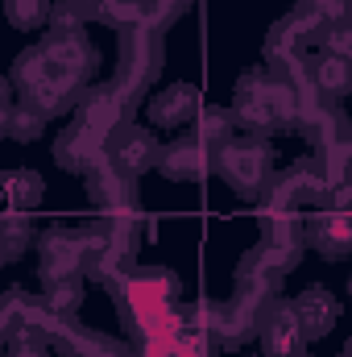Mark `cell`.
<instances>
[{
    "mask_svg": "<svg viewBox=\"0 0 352 357\" xmlns=\"http://www.w3.org/2000/svg\"><path fill=\"white\" fill-rule=\"evenodd\" d=\"M344 357H352V337H349V345H344Z\"/></svg>",
    "mask_w": 352,
    "mask_h": 357,
    "instance_id": "cell-36",
    "label": "cell"
},
{
    "mask_svg": "<svg viewBox=\"0 0 352 357\" xmlns=\"http://www.w3.org/2000/svg\"><path fill=\"white\" fill-rule=\"evenodd\" d=\"M257 320H262V312L241 303L237 295L232 299H207V303L191 307V328H203L216 349H237V345L253 341Z\"/></svg>",
    "mask_w": 352,
    "mask_h": 357,
    "instance_id": "cell-7",
    "label": "cell"
},
{
    "mask_svg": "<svg viewBox=\"0 0 352 357\" xmlns=\"http://www.w3.org/2000/svg\"><path fill=\"white\" fill-rule=\"evenodd\" d=\"M50 150H54V162H58L63 171H71V175H91V171L108 158V137L95 133L83 121H71V125L54 137Z\"/></svg>",
    "mask_w": 352,
    "mask_h": 357,
    "instance_id": "cell-11",
    "label": "cell"
},
{
    "mask_svg": "<svg viewBox=\"0 0 352 357\" xmlns=\"http://www.w3.org/2000/svg\"><path fill=\"white\" fill-rule=\"evenodd\" d=\"M42 303L54 316H75L83 307V278H58V282H42Z\"/></svg>",
    "mask_w": 352,
    "mask_h": 357,
    "instance_id": "cell-28",
    "label": "cell"
},
{
    "mask_svg": "<svg viewBox=\"0 0 352 357\" xmlns=\"http://www.w3.org/2000/svg\"><path fill=\"white\" fill-rule=\"evenodd\" d=\"M203 108H207V104H203V96H199L195 84H166L162 91H154L150 104H145L154 129H182V125H191Z\"/></svg>",
    "mask_w": 352,
    "mask_h": 357,
    "instance_id": "cell-17",
    "label": "cell"
},
{
    "mask_svg": "<svg viewBox=\"0 0 352 357\" xmlns=\"http://www.w3.org/2000/svg\"><path fill=\"white\" fill-rule=\"evenodd\" d=\"M349 295H352V274H349Z\"/></svg>",
    "mask_w": 352,
    "mask_h": 357,
    "instance_id": "cell-38",
    "label": "cell"
},
{
    "mask_svg": "<svg viewBox=\"0 0 352 357\" xmlns=\"http://www.w3.org/2000/svg\"><path fill=\"white\" fill-rule=\"evenodd\" d=\"M307 245L328 262H344L352 254V216L332 212V208L311 212L307 216Z\"/></svg>",
    "mask_w": 352,
    "mask_h": 357,
    "instance_id": "cell-19",
    "label": "cell"
},
{
    "mask_svg": "<svg viewBox=\"0 0 352 357\" xmlns=\"http://www.w3.org/2000/svg\"><path fill=\"white\" fill-rule=\"evenodd\" d=\"M95 21L112 25L116 33L137 29V25H145V0H104L99 13H95Z\"/></svg>",
    "mask_w": 352,
    "mask_h": 357,
    "instance_id": "cell-30",
    "label": "cell"
},
{
    "mask_svg": "<svg viewBox=\"0 0 352 357\" xmlns=\"http://www.w3.org/2000/svg\"><path fill=\"white\" fill-rule=\"evenodd\" d=\"M29 245H38V233H33L29 212L8 208V212L0 216V258H4V262H17Z\"/></svg>",
    "mask_w": 352,
    "mask_h": 357,
    "instance_id": "cell-25",
    "label": "cell"
},
{
    "mask_svg": "<svg viewBox=\"0 0 352 357\" xmlns=\"http://www.w3.org/2000/svg\"><path fill=\"white\" fill-rule=\"evenodd\" d=\"M311 84H315V91H323L328 100H344L352 91V63L328 54V50H319L311 59Z\"/></svg>",
    "mask_w": 352,
    "mask_h": 357,
    "instance_id": "cell-23",
    "label": "cell"
},
{
    "mask_svg": "<svg viewBox=\"0 0 352 357\" xmlns=\"http://www.w3.org/2000/svg\"><path fill=\"white\" fill-rule=\"evenodd\" d=\"M265 258H273L282 270H290L303 250H307V220L298 208H262V241H257Z\"/></svg>",
    "mask_w": 352,
    "mask_h": 357,
    "instance_id": "cell-10",
    "label": "cell"
},
{
    "mask_svg": "<svg viewBox=\"0 0 352 357\" xmlns=\"http://www.w3.org/2000/svg\"><path fill=\"white\" fill-rule=\"evenodd\" d=\"M199 142H207V146H228L232 137H237V116L228 112V108H216V104H207L199 116H195V129H191Z\"/></svg>",
    "mask_w": 352,
    "mask_h": 357,
    "instance_id": "cell-27",
    "label": "cell"
},
{
    "mask_svg": "<svg viewBox=\"0 0 352 357\" xmlns=\"http://www.w3.org/2000/svg\"><path fill=\"white\" fill-rule=\"evenodd\" d=\"M116 38H120V46H116V75H112L108 84L137 108L141 96L154 88V79L162 75V63H166L162 29L137 25V29H125V33H116Z\"/></svg>",
    "mask_w": 352,
    "mask_h": 357,
    "instance_id": "cell-4",
    "label": "cell"
},
{
    "mask_svg": "<svg viewBox=\"0 0 352 357\" xmlns=\"http://www.w3.org/2000/svg\"><path fill=\"white\" fill-rule=\"evenodd\" d=\"M46 112H38L33 104H25V100H4L0 104V133L8 137V142H38L42 133H46Z\"/></svg>",
    "mask_w": 352,
    "mask_h": 357,
    "instance_id": "cell-22",
    "label": "cell"
},
{
    "mask_svg": "<svg viewBox=\"0 0 352 357\" xmlns=\"http://www.w3.org/2000/svg\"><path fill=\"white\" fill-rule=\"evenodd\" d=\"M8 84L17 91V100L33 104V108L46 112V116H67V112H75V108H79V96H83V88H79L75 79H67V75L46 59L42 46H29L25 54H17V63H13V71H8Z\"/></svg>",
    "mask_w": 352,
    "mask_h": 357,
    "instance_id": "cell-3",
    "label": "cell"
},
{
    "mask_svg": "<svg viewBox=\"0 0 352 357\" xmlns=\"http://www.w3.org/2000/svg\"><path fill=\"white\" fill-rule=\"evenodd\" d=\"M216 175L224 178L241 199L249 204H262L269 183H273V146L262 133H245V137H232L228 146H220V158H216Z\"/></svg>",
    "mask_w": 352,
    "mask_h": 357,
    "instance_id": "cell-5",
    "label": "cell"
},
{
    "mask_svg": "<svg viewBox=\"0 0 352 357\" xmlns=\"http://www.w3.org/2000/svg\"><path fill=\"white\" fill-rule=\"evenodd\" d=\"M323 50H328V54H336V59H344V63H352V21H340V25H332V29H328Z\"/></svg>",
    "mask_w": 352,
    "mask_h": 357,
    "instance_id": "cell-34",
    "label": "cell"
},
{
    "mask_svg": "<svg viewBox=\"0 0 352 357\" xmlns=\"http://www.w3.org/2000/svg\"><path fill=\"white\" fill-rule=\"evenodd\" d=\"M50 337L42 328V320H29V324H17V328H4V354L8 357H50Z\"/></svg>",
    "mask_w": 352,
    "mask_h": 357,
    "instance_id": "cell-26",
    "label": "cell"
},
{
    "mask_svg": "<svg viewBox=\"0 0 352 357\" xmlns=\"http://www.w3.org/2000/svg\"><path fill=\"white\" fill-rule=\"evenodd\" d=\"M42 50L67 79H75L79 88H91V79L99 71V50L91 46L88 33H46Z\"/></svg>",
    "mask_w": 352,
    "mask_h": 357,
    "instance_id": "cell-12",
    "label": "cell"
},
{
    "mask_svg": "<svg viewBox=\"0 0 352 357\" xmlns=\"http://www.w3.org/2000/svg\"><path fill=\"white\" fill-rule=\"evenodd\" d=\"M4 357H8V354H4Z\"/></svg>",
    "mask_w": 352,
    "mask_h": 357,
    "instance_id": "cell-39",
    "label": "cell"
},
{
    "mask_svg": "<svg viewBox=\"0 0 352 357\" xmlns=\"http://www.w3.org/2000/svg\"><path fill=\"white\" fill-rule=\"evenodd\" d=\"M332 187H336V178L328 175V167L315 154H307L273 175L262 208H323Z\"/></svg>",
    "mask_w": 352,
    "mask_h": 357,
    "instance_id": "cell-6",
    "label": "cell"
},
{
    "mask_svg": "<svg viewBox=\"0 0 352 357\" xmlns=\"http://www.w3.org/2000/svg\"><path fill=\"white\" fill-rule=\"evenodd\" d=\"M108 154H112V162H116L120 171H129L133 178H141L145 171H154V167H158L162 146H158L154 129H145V125H133V121H129V125L108 142Z\"/></svg>",
    "mask_w": 352,
    "mask_h": 357,
    "instance_id": "cell-18",
    "label": "cell"
},
{
    "mask_svg": "<svg viewBox=\"0 0 352 357\" xmlns=\"http://www.w3.org/2000/svg\"><path fill=\"white\" fill-rule=\"evenodd\" d=\"M88 258H83V233L67 225H50L38 233V278L58 282V278H83Z\"/></svg>",
    "mask_w": 352,
    "mask_h": 357,
    "instance_id": "cell-9",
    "label": "cell"
},
{
    "mask_svg": "<svg viewBox=\"0 0 352 357\" xmlns=\"http://www.w3.org/2000/svg\"><path fill=\"white\" fill-rule=\"evenodd\" d=\"M88 178V195L91 204H99L104 212H125V208H141L137 204V178L129 175V171H120L116 162H112V154L91 171Z\"/></svg>",
    "mask_w": 352,
    "mask_h": 357,
    "instance_id": "cell-20",
    "label": "cell"
},
{
    "mask_svg": "<svg viewBox=\"0 0 352 357\" xmlns=\"http://www.w3.org/2000/svg\"><path fill=\"white\" fill-rule=\"evenodd\" d=\"M83 13L71 4V0H58L54 13H50V33H83Z\"/></svg>",
    "mask_w": 352,
    "mask_h": 357,
    "instance_id": "cell-33",
    "label": "cell"
},
{
    "mask_svg": "<svg viewBox=\"0 0 352 357\" xmlns=\"http://www.w3.org/2000/svg\"><path fill=\"white\" fill-rule=\"evenodd\" d=\"M290 357H311V354H307V349H298V354H290Z\"/></svg>",
    "mask_w": 352,
    "mask_h": 357,
    "instance_id": "cell-37",
    "label": "cell"
},
{
    "mask_svg": "<svg viewBox=\"0 0 352 357\" xmlns=\"http://www.w3.org/2000/svg\"><path fill=\"white\" fill-rule=\"evenodd\" d=\"M294 8L307 13V17H311L315 25H323V29L340 25V21H352V0H298Z\"/></svg>",
    "mask_w": 352,
    "mask_h": 357,
    "instance_id": "cell-31",
    "label": "cell"
},
{
    "mask_svg": "<svg viewBox=\"0 0 352 357\" xmlns=\"http://www.w3.org/2000/svg\"><path fill=\"white\" fill-rule=\"evenodd\" d=\"M232 116H237V125H245L249 133H262V137L298 133L303 116H307V96L298 84L273 75L269 67H249L237 79Z\"/></svg>",
    "mask_w": 352,
    "mask_h": 357,
    "instance_id": "cell-1",
    "label": "cell"
},
{
    "mask_svg": "<svg viewBox=\"0 0 352 357\" xmlns=\"http://www.w3.org/2000/svg\"><path fill=\"white\" fill-rule=\"evenodd\" d=\"M0 187H4V208H17V212H29L42 204L46 195V178L29 167H17V171H4L0 175Z\"/></svg>",
    "mask_w": 352,
    "mask_h": 357,
    "instance_id": "cell-24",
    "label": "cell"
},
{
    "mask_svg": "<svg viewBox=\"0 0 352 357\" xmlns=\"http://www.w3.org/2000/svg\"><path fill=\"white\" fill-rule=\"evenodd\" d=\"M290 303H294V316H298L307 341L328 337V333L336 328V320H340V303H336V295H332L328 287H307V291H298V299H290Z\"/></svg>",
    "mask_w": 352,
    "mask_h": 357,
    "instance_id": "cell-21",
    "label": "cell"
},
{
    "mask_svg": "<svg viewBox=\"0 0 352 357\" xmlns=\"http://www.w3.org/2000/svg\"><path fill=\"white\" fill-rule=\"evenodd\" d=\"M129 112H133V104L112 88V84H91V88H83V96H79L75 121L91 125L95 133H104V137L112 142V137L129 125Z\"/></svg>",
    "mask_w": 352,
    "mask_h": 357,
    "instance_id": "cell-14",
    "label": "cell"
},
{
    "mask_svg": "<svg viewBox=\"0 0 352 357\" xmlns=\"http://www.w3.org/2000/svg\"><path fill=\"white\" fill-rule=\"evenodd\" d=\"M216 158L220 150L199 142L195 133H182L178 142L162 146V158H158V171L166 178H178V183H195V178H207L216 175Z\"/></svg>",
    "mask_w": 352,
    "mask_h": 357,
    "instance_id": "cell-16",
    "label": "cell"
},
{
    "mask_svg": "<svg viewBox=\"0 0 352 357\" xmlns=\"http://www.w3.org/2000/svg\"><path fill=\"white\" fill-rule=\"evenodd\" d=\"M112 303L120 307V320H125V333L141 328L145 320L162 316L182 303V282H178L175 270L162 266H133L125 278H116L108 287Z\"/></svg>",
    "mask_w": 352,
    "mask_h": 357,
    "instance_id": "cell-2",
    "label": "cell"
},
{
    "mask_svg": "<svg viewBox=\"0 0 352 357\" xmlns=\"http://www.w3.org/2000/svg\"><path fill=\"white\" fill-rule=\"evenodd\" d=\"M257 345H262V357H290L307 345V333H303L290 299H278V303H269L262 312V320H257Z\"/></svg>",
    "mask_w": 352,
    "mask_h": 357,
    "instance_id": "cell-15",
    "label": "cell"
},
{
    "mask_svg": "<svg viewBox=\"0 0 352 357\" xmlns=\"http://www.w3.org/2000/svg\"><path fill=\"white\" fill-rule=\"evenodd\" d=\"M323 208H332V212H344V216H352V175L340 178L332 191H328V204Z\"/></svg>",
    "mask_w": 352,
    "mask_h": 357,
    "instance_id": "cell-35",
    "label": "cell"
},
{
    "mask_svg": "<svg viewBox=\"0 0 352 357\" xmlns=\"http://www.w3.org/2000/svg\"><path fill=\"white\" fill-rule=\"evenodd\" d=\"M46 337L54 349H63V357H141L137 345L129 341H116V337H104L95 328H83L75 316H54L46 307Z\"/></svg>",
    "mask_w": 352,
    "mask_h": 357,
    "instance_id": "cell-8",
    "label": "cell"
},
{
    "mask_svg": "<svg viewBox=\"0 0 352 357\" xmlns=\"http://www.w3.org/2000/svg\"><path fill=\"white\" fill-rule=\"evenodd\" d=\"M50 13H54V0H4V17L21 33H33V29L50 25Z\"/></svg>",
    "mask_w": 352,
    "mask_h": 357,
    "instance_id": "cell-29",
    "label": "cell"
},
{
    "mask_svg": "<svg viewBox=\"0 0 352 357\" xmlns=\"http://www.w3.org/2000/svg\"><path fill=\"white\" fill-rule=\"evenodd\" d=\"M191 4H195V0H145V25L166 29V25H175Z\"/></svg>",
    "mask_w": 352,
    "mask_h": 357,
    "instance_id": "cell-32",
    "label": "cell"
},
{
    "mask_svg": "<svg viewBox=\"0 0 352 357\" xmlns=\"http://www.w3.org/2000/svg\"><path fill=\"white\" fill-rule=\"evenodd\" d=\"M282 274H286V270L278 266L273 258H265L262 250H249V254L241 258V266H237V291H232V295H237L241 303L265 312V307L278 303V295H282Z\"/></svg>",
    "mask_w": 352,
    "mask_h": 357,
    "instance_id": "cell-13",
    "label": "cell"
}]
</instances>
